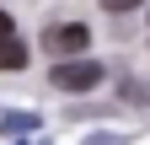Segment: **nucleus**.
I'll use <instances>...</instances> for the list:
<instances>
[{"instance_id":"nucleus-1","label":"nucleus","mask_w":150,"mask_h":145,"mask_svg":"<svg viewBox=\"0 0 150 145\" xmlns=\"http://www.w3.org/2000/svg\"><path fill=\"white\" fill-rule=\"evenodd\" d=\"M102 75H107L102 59H86V54L81 59H59L48 70V81L59 86V92H91V86H102Z\"/></svg>"},{"instance_id":"nucleus-2","label":"nucleus","mask_w":150,"mask_h":145,"mask_svg":"<svg viewBox=\"0 0 150 145\" xmlns=\"http://www.w3.org/2000/svg\"><path fill=\"white\" fill-rule=\"evenodd\" d=\"M86 43H91V32H86L81 22H64V27H48V32H43V48L59 54V59H81Z\"/></svg>"},{"instance_id":"nucleus-3","label":"nucleus","mask_w":150,"mask_h":145,"mask_svg":"<svg viewBox=\"0 0 150 145\" xmlns=\"http://www.w3.org/2000/svg\"><path fill=\"white\" fill-rule=\"evenodd\" d=\"M22 65H27V43L0 38V70H22Z\"/></svg>"},{"instance_id":"nucleus-4","label":"nucleus","mask_w":150,"mask_h":145,"mask_svg":"<svg viewBox=\"0 0 150 145\" xmlns=\"http://www.w3.org/2000/svg\"><path fill=\"white\" fill-rule=\"evenodd\" d=\"M38 124H43L38 113H0V129H6V134H32Z\"/></svg>"},{"instance_id":"nucleus-5","label":"nucleus","mask_w":150,"mask_h":145,"mask_svg":"<svg viewBox=\"0 0 150 145\" xmlns=\"http://www.w3.org/2000/svg\"><path fill=\"white\" fill-rule=\"evenodd\" d=\"M139 0H102V11H134Z\"/></svg>"},{"instance_id":"nucleus-6","label":"nucleus","mask_w":150,"mask_h":145,"mask_svg":"<svg viewBox=\"0 0 150 145\" xmlns=\"http://www.w3.org/2000/svg\"><path fill=\"white\" fill-rule=\"evenodd\" d=\"M0 38H16V22H11V11H0Z\"/></svg>"}]
</instances>
